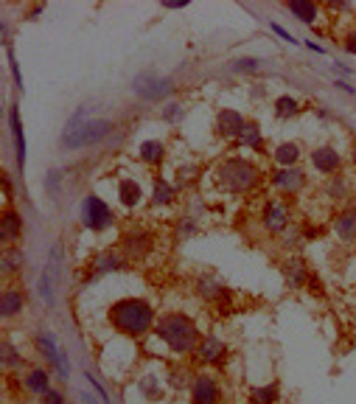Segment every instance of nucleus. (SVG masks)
<instances>
[{
    "instance_id": "38",
    "label": "nucleus",
    "mask_w": 356,
    "mask_h": 404,
    "mask_svg": "<svg viewBox=\"0 0 356 404\" xmlns=\"http://www.w3.org/2000/svg\"><path fill=\"white\" fill-rule=\"evenodd\" d=\"M40 401H42V404H65V393H62V390H56V387H51L48 393H42V396H40Z\"/></svg>"
},
{
    "instance_id": "43",
    "label": "nucleus",
    "mask_w": 356,
    "mask_h": 404,
    "mask_svg": "<svg viewBox=\"0 0 356 404\" xmlns=\"http://www.w3.org/2000/svg\"><path fill=\"white\" fill-rule=\"evenodd\" d=\"M82 401H85V404H99V401H96L93 396H87V393H82Z\"/></svg>"
},
{
    "instance_id": "20",
    "label": "nucleus",
    "mask_w": 356,
    "mask_h": 404,
    "mask_svg": "<svg viewBox=\"0 0 356 404\" xmlns=\"http://www.w3.org/2000/svg\"><path fill=\"white\" fill-rule=\"evenodd\" d=\"M137 158L144 160L146 166H160V163L166 160V144H163V141H155V138H149V141H144V144H140V149H137Z\"/></svg>"
},
{
    "instance_id": "37",
    "label": "nucleus",
    "mask_w": 356,
    "mask_h": 404,
    "mask_svg": "<svg viewBox=\"0 0 356 404\" xmlns=\"http://www.w3.org/2000/svg\"><path fill=\"white\" fill-rule=\"evenodd\" d=\"M325 191H328L334 199H339V196L345 194V183H342V177H331L328 185H325Z\"/></svg>"
},
{
    "instance_id": "26",
    "label": "nucleus",
    "mask_w": 356,
    "mask_h": 404,
    "mask_svg": "<svg viewBox=\"0 0 356 404\" xmlns=\"http://www.w3.org/2000/svg\"><path fill=\"white\" fill-rule=\"evenodd\" d=\"M239 144L247 146V149H253V152H261V149H264V135H261L258 121H247V124H244V129H241V135H239Z\"/></svg>"
},
{
    "instance_id": "31",
    "label": "nucleus",
    "mask_w": 356,
    "mask_h": 404,
    "mask_svg": "<svg viewBox=\"0 0 356 404\" xmlns=\"http://www.w3.org/2000/svg\"><path fill=\"white\" fill-rule=\"evenodd\" d=\"M275 401H278V385L253 387V393H250V404H275Z\"/></svg>"
},
{
    "instance_id": "24",
    "label": "nucleus",
    "mask_w": 356,
    "mask_h": 404,
    "mask_svg": "<svg viewBox=\"0 0 356 404\" xmlns=\"http://www.w3.org/2000/svg\"><path fill=\"white\" fill-rule=\"evenodd\" d=\"M334 230L339 233V239L356 242V208H345V211L334 219Z\"/></svg>"
},
{
    "instance_id": "4",
    "label": "nucleus",
    "mask_w": 356,
    "mask_h": 404,
    "mask_svg": "<svg viewBox=\"0 0 356 404\" xmlns=\"http://www.w3.org/2000/svg\"><path fill=\"white\" fill-rule=\"evenodd\" d=\"M213 180L225 194H250L261 185V171L247 158H228L219 163Z\"/></svg>"
},
{
    "instance_id": "35",
    "label": "nucleus",
    "mask_w": 356,
    "mask_h": 404,
    "mask_svg": "<svg viewBox=\"0 0 356 404\" xmlns=\"http://www.w3.org/2000/svg\"><path fill=\"white\" fill-rule=\"evenodd\" d=\"M183 104H169L166 110H163V121H169V124H174V121H183Z\"/></svg>"
},
{
    "instance_id": "1",
    "label": "nucleus",
    "mask_w": 356,
    "mask_h": 404,
    "mask_svg": "<svg viewBox=\"0 0 356 404\" xmlns=\"http://www.w3.org/2000/svg\"><path fill=\"white\" fill-rule=\"evenodd\" d=\"M110 323L124 337H144L155 328V306L144 298H121L110 306Z\"/></svg>"
},
{
    "instance_id": "39",
    "label": "nucleus",
    "mask_w": 356,
    "mask_h": 404,
    "mask_svg": "<svg viewBox=\"0 0 356 404\" xmlns=\"http://www.w3.org/2000/svg\"><path fill=\"white\" fill-rule=\"evenodd\" d=\"M87 382H90V385H93V390L99 393V398H101V404H112V398H110V393H107V390L101 387V382H96L93 376H87Z\"/></svg>"
},
{
    "instance_id": "10",
    "label": "nucleus",
    "mask_w": 356,
    "mask_h": 404,
    "mask_svg": "<svg viewBox=\"0 0 356 404\" xmlns=\"http://www.w3.org/2000/svg\"><path fill=\"white\" fill-rule=\"evenodd\" d=\"M59 267H62V255H59V247L51 250V258L40 276V295L45 303H53V292H56V284H59Z\"/></svg>"
},
{
    "instance_id": "13",
    "label": "nucleus",
    "mask_w": 356,
    "mask_h": 404,
    "mask_svg": "<svg viewBox=\"0 0 356 404\" xmlns=\"http://www.w3.org/2000/svg\"><path fill=\"white\" fill-rule=\"evenodd\" d=\"M312 166H314V171L334 177L342 169V158L334 146H317V149H312Z\"/></svg>"
},
{
    "instance_id": "44",
    "label": "nucleus",
    "mask_w": 356,
    "mask_h": 404,
    "mask_svg": "<svg viewBox=\"0 0 356 404\" xmlns=\"http://www.w3.org/2000/svg\"><path fill=\"white\" fill-rule=\"evenodd\" d=\"M353 163H356V146H353Z\"/></svg>"
},
{
    "instance_id": "14",
    "label": "nucleus",
    "mask_w": 356,
    "mask_h": 404,
    "mask_svg": "<svg viewBox=\"0 0 356 404\" xmlns=\"http://www.w3.org/2000/svg\"><path fill=\"white\" fill-rule=\"evenodd\" d=\"M244 124H247V118L239 110H219L217 112V132H219V138H225V141L239 138Z\"/></svg>"
},
{
    "instance_id": "25",
    "label": "nucleus",
    "mask_w": 356,
    "mask_h": 404,
    "mask_svg": "<svg viewBox=\"0 0 356 404\" xmlns=\"http://www.w3.org/2000/svg\"><path fill=\"white\" fill-rule=\"evenodd\" d=\"M272 160L280 166V169H295L300 163V146L298 144H280L275 152H272Z\"/></svg>"
},
{
    "instance_id": "27",
    "label": "nucleus",
    "mask_w": 356,
    "mask_h": 404,
    "mask_svg": "<svg viewBox=\"0 0 356 404\" xmlns=\"http://www.w3.org/2000/svg\"><path fill=\"white\" fill-rule=\"evenodd\" d=\"M298 20H303V23H314L317 20V3H312V0H292V3L287 6Z\"/></svg>"
},
{
    "instance_id": "34",
    "label": "nucleus",
    "mask_w": 356,
    "mask_h": 404,
    "mask_svg": "<svg viewBox=\"0 0 356 404\" xmlns=\"http://www.w3.org/2000/svg\"><path fill=\"white\" fill-rule=\"evenodd\" d=\"M258 67H261V59H236L233 62L236 74H253V71H258Z\"/></svg>"
},
{
    "instance_id": "15",
    "label": "nucleus",
    "mask_w": 356,
    "mask_h": 404,
    "mask_svg": "<svg viewBox=\"0 0 356 404\" xmlns=\"http://www.w3.org/2000/svg\"><path fill=\"white\" fill-rule=\"evenodd\" d=\"M272 185L278 188V191H283V194H298V191H303L306 188V174L295 166V169H278L275 174H272Z\"/></svg>"
},
{
    "instance_id": "21",
    "label": "nucleus",
    "mask_w": 356,
    "mask_h": 404,
    "mask_svg": "<svg viewBox=\"0 0 356 404\" xmlns=\"http://www.w3.org/2000/svg\"><path fill=\"white\" fill-rule=\"evenodd\" d=\"M118 199L124 208H137L140 199H144V188H140L137 180H121L118 185Z\"/></svg>"
},
{
    "instance_id": "7",
    "label": "nucleus",
    "mask_w": 356,
    "mask_h": 404,
    "mask_svg": "<svg viewBox=\"0 0 356 404\" xmlns=\"http://www.w3.org/2000/svg\"><path fill=\"white\" fill-rule=\"evenodd\" d=\"M261 225L266 228V233L280 236L289 230V205L283 199H266L264 214H261Z\"/></svg>"
},
{
    "instance_id": "42",
    "label": "nucleus",
    "mask_w": 356,
    "mask_h": 404,
    "mask_svg": "<svg viewBox=\"0 0 356 404\" xmlns=\"http://www.w3.org/2000/svg\"><path fill=\"white\" fill-rule=\"evenodd\" d=\"M3 196H6V202L12 199V183H9V174H3Z\"/></svg>"
},
{
    "instance_id": "11",
    "label": "nucleus",
    "mask_w": 356,
    "mask_h": 404,
    "mask_svg": "<svg viewBox=\"0 0 356 404\" xmlns=\"http://www.w3.org/2000/svg\"><path fill=\"white\" fill-rule=\"evenodd\" d=\"M37 348H40V354L51 362V365H56V371H59V376L62 379H67L70 376V362H67V354L53 343V337L51 334H37Z\"/></svg>"
},
{
    "instance_id": "16",
    "label": "nucleus",
    "mask_w": 356,
    "mask_h": 404,
    "mask_svg": "<svg viewBox=\"0 0 356 404\" xmlns=\"http://www.w3.org/2000/svg\"><path fill=\"white\" fill-rule=\"evenodd\" d=\"M26 306V295H23V287H6L3 298H0V314H3V320H12L23 312Z\"/></svg>"
},
{
    "instance_id": "28",
    "label": "nucleus",
    "mask_w": 356,
    "mask_h": 404,
    "mask_svg": "<svg viewBox=\"0 0 356 404\" xmlns=\"http://www.w3.org/2000/svg\"><path fill=\"white\" fill-rule=\"evenodd\" d=\"M300 112V101L292 99V96H278L275 99V115L280 121H287V118H295Z\"/></svg>"
},
{
    "instance_id": "18",
    "label": "nucleus",
    "mask_w": 356,
    "mask_h": 404,
    "mask_svg": "<svg viewBox=\"0 0 356 404\" xmlns=\"http://www.w3.org/2000/svg\"><path fill=\"white\" fill-rule=\"evenodd\" d=\"M115 269H124V258L112 250H104L96 255V261L90 264V278L96 276H104V273H115Z\"/></svg>"
},
{
    "instance_id": "22",
    "label": "nucleus",
    "mask_w": 356,
    "mask_h": 404,
    "mask_svg": "<svg viewBox=\"0 0 356 404\" xmlns=\"http://www.w3.org/2000/svg\"><path fill=\"white\" fill-rule=\"evenodd\" d=\"M177 199V185L169 183L166 177H155L152 180V202L155 205H171Z\"/></svg>"
},
{
    "instance_id": "33",
    "label": "nucleus",
    "mask_w": 356,
    "mask_h": 404,
    "mask_svg": "<svg viewBox=\"0 0 356 404\" xmlns=\"http://www.w3.org/2000/svg\"><path fill=\"white\" fill-rule=\"evenodd\" d=\"M137 387H140V393H144V398H160V385H158V379H152V376H146V379H140L137 382Z\"/></svg>"
},
{
    "instance_id": "29",
    "label": "nucleus",
    "mask_w": 356,
    "mask_h": 404,
    "mask_svg": "<svg viewBox=\"0 0 356 404\" xmlns=\"http://www.w3.org/2000/svg\"><path fill=\"white\" fill-rule=\"evenodd\" d=\"M23 267V250L20 247H6L3 250V276H15L17 269Z\"/></svg>"
},
{
    "instance_id": "41",
    "label": "nucleus",
    "mask_w": 356,
    "mask_h": 404,
    "mask_svg": "<svg viewBox=\"0 0 356 404\" xmlns=\"http://www.w3.org/2000/svg\"><path fill=\"white\" fill-rule=\"evenodd\" d=\"M345 51H348V53H356V31H350V34L345 37Z\"/></svg>"
},
{
    "instance_id": "23",
    "label": "nucleus",
    "mask_w": 356,
    "mask_h": 404,
    "mask_svg": "<svg viewBox=\"0 0 356 404\" xmlns=\"http://www.w3.org/2000/svg\"><path fill=\"white\" fill-rule=\"evenodd\" d=\"M51 376H48V371L45 368H31L26 376H23V385H26V390L28 393H34V396H42V393H48L51 390V382H48Z\"/></svg>"
},
{
    "instance_id": "6",
    "label": "nucleus",
    "mask_w": 356,
    "mask_h": 404,
    "mask_svg": "<svg viewBox=\"0 0 356 404\" xmlns=\"http://www.w3.org/2000/svg\"><path fill=\"white\" fill-rule=\"evenodd\" d=\"M112 222H115V217H112L110 205H107L101 196H96V194L85 196V202H82V225H85L87 230L101 233V230L112 228Z\"/></svg>"
},
{
    "instance_id": "32",
    "label": "nucleus",
    "mask_w": 356,
    "mask_h": 404,
    "mask_svg": "<svg viewBox=\"0 0 356 404\" xmlns=\"http://www.w3.org/2000/svg\"><path fill=\"white\" fill-rule=\"evenodd\" d=\"M3 368L6 371H12V368H23V357L15 351V346L6 340L3 343Z\"/></svg>"
},
{
    "instance_id": "19",
    "label": "nucleus",
    "mask_w": 356,
    "mask_h": 404,
    "mask_svg": "<svg viewBox=\"0 0 356 404\" xmlns=\"http://www.w3.org/2000/svg\"><path fill=\"white\" fill-rule=\"evenodd\" d=\"M9 121H12V135H15V152H17V166H26V132H23V121H20V110L12 107L9 110Z\"/></svg>"
},
{
    "instance_id": "40",
    "label": "nucleus",
    "mask_w": 356,
    "mask_h": 404,
    "mask_svg": "<svg viewBox=\"0 0 356 404\" xmlns=\"http://www.w3.org/2000/svg\"><path fill=\"white\" fill-rule=\"evenodd\" d=\"M269 28H272V31H275V34H278V37H280V40H287V42H289V45H298V40H295V37H292V34H289V31H287V28H280V26H278V23H269Z\"/></svg>"
},
{
    "instance_id": "36",
    "label": "nucleus",
    "mask_w": 356,
    "mask_h": 404,
    "mask_svg": "<svg viewBox=\"0 0 356 404\" xmlns=\"http://www.w3.org/2000/svg\"><path fill=\"white\" fill-rule=\"evenodd\" d=\"M6 56H9V65H12V74H15V82H17V87L23 90V76H20V65H17V56H15L12 45H6Z\"/></svg>"
},
{
    "instance_id": "12",
    "label": "nucleus",
    "mask_w": 356,
    "mask_h": 404,
    "mask_svg": "<svg viewBox=\"0 0 356 404\" xmlns=\"http://www.w3.org/2000/svg\"><path fill=\"white\" fill-rule=\"evenodd\" d=\"M20 236H23V217L12 205H6L3 217H0V242H3V250L20 242Z\"/></svg>"
},
{
    "instance_id": "2",
    "label": "nucleus",
    "mask_w": 356,
    "mask_h": 404,
    "mask_svg": "<svg viewBox=\"0 0 356 404\" xmlns=\"http://www.w3.org/2000/svg\"><path fill=\"white\" fill-rule=\"evenodd\" d=\"M155 337H158L163 346H169L171 354H180V357L194 354V348H196L199 340H202L196 323H194L188 314H183V312H171V314L158 317V323H155Z\"/></svg>"
},
{
    "instance_id": "8",
    "label": "nucleus",
    "mask_w": 356,
    "mask_h": 404,
    "mask_svg": "<svg viewBox=\"0 0 356 404\" xmlns=\"http://www.w3.org/2000/svg\"><path fill=\"white\" fill-rule=\"evenodd\" d=\"M194 360L202 362V365H222L228 360V346L219 340V337L205 334L199 340V346L194 348Z\"/></svg>"
},
{
    "instance_id": "3",
    "label": "nucleus",
    "mask_w": 356,
    "mask_h": 404,
    "mask_svg": "<svg viewBox=\"0 0 356 404\" xmlns=\"http://www.w3.org/2000/svg\"><path fill=\"white\" fill-rule=\"evenodd\" d=\"M115 124L107 118H90L85 107H79L70 115L65 135H62V149H85V146H96L101 141H107V135H112Z\"/></svg>"
},
{
    "instance_id": "17",
    "label": "nucleus",
    "mask_w": 356,
    "mask_h": 404,
    "mask_svg": "<svg viewBox=\"0 0 356 404\" xmlns=\"http://www.w3.org/2000/svg\"><path fill=\"white\" fill-rule=\"evenodd\" d=\"M283 276H287L292 289H303L309 284V267L300 258H287L283 261Z\"/></svg>"
},
{
    "instance_id": "30",
    "label": "nucleus",
    "mask_w": 356,
    "mask_h": 404,
    "mask_svg": "<svg viewBox=\"0 0 356 404\" xmlns=\"http://www.w3.org/2000/svg\"><path fill=\"white\" fill-rule=\"evenodd\" d=\"M126 253L129 255H140V253H146L152 247V239L146 233H126Z\"/></svg>"
},
{
    "instance_id": "9",
    "label": "nucleus",
    "mask_w": 356,
    "mask_h": 404,
    "mask_svg": "<svg viewBox=\"0 0 356 404\" xmlns=\"http://www.w3.org/2000/svg\"><path fill=\"white\" fill-rule=\"evenodd\" d=\"M219 398H222V390L213 376L196 373L191 379V404H219Z\"/></svg>"
},
{
    "instance_id": "5",
    "label": "nucleus",
    "mask_w": 356,
    "mask_h": 404,
    "mask_svg": "<svg viewBox=\"0 0 356 404\" xmlns=\"http://www.w3.org/2000/svg\"><path fill=\"white\" fill-rule=\"evenodd\" d=\"M171 90H174V82L155 71H144L132 79V93L144 101H160V99L171 96Z\"/></svg>"
}]
</instances>
